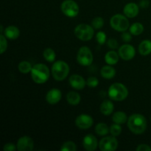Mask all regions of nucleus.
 <instances>
[{
  "instance_id": "obj_1",
  "label": "nucleus",
  "mask_w": 151,
  "mask_h": 151,
  "mask_svg": "<svg viewBox=\"0 0 151 151\" xmlns=\"http://www.w3.org/2000/svg\"><path fill=\"white\" fill-rule=\"evenodd\" d=\"M128 127L134 134H142L147 128V120L143 115L134 114L128 118Z\"/></svg>"
},
{
  "instance_id": "obj_2",
  "label": "nucleus",
  "mask_w": 151,
  "mask_h": 151,
  "mask_svg": "<svg viewBox=\"0 0 151 151\" xmlns=\"http://www.w3.org/2000/svg\"><path fill=\"white\" fill-rule=\"evenodd\" d=\"M31 76L34 82L36 83H44L50 78L49 68L42 63L34 65L31 70Z\"/></svg>"
},
{
  "instance_id": "obj_3",
  "label": "nucleus",
  "mask_w": 151,
  "mask_h": 151,
  "mask_svg": "<svg viewBox=\"0 0 151 151\" xmlns=\"http://www.w3.org/2000/svg\"><path fill=\"white\" fill-rule=\"evenodd\" d=\"M109 97L114 101H122L128 95V88L120 83H113L109 88Z\"/></svg>"
},
{
  "instance_id": "obj_4",
  "label": "nucleus",
  "mask_w": 151,
  "mask_h": 151,
  "mask_svg": "<svg viewBox=\"0 0 151 151\" xmlns=\"http://www.w3.org/2000/svg\"><path fill=\"white\" fill-rule=\"evenodd\" d=\"M69 66L63 60H58L52 66V75L55 81H62L68 76Z\"/></svg>"
},
{
  "instance_id": "obj_5",
  "label": "nucleus",
  "mask_w": 151,
  "mask_h": 151,
  "mask_svg": "<svg viewBox=\"0 0 151 151\" xmlns=\"http://www.w3.org/2000/svg\"><path fill=\"white\" fill-rule=\"evenodd\" d=\"M75 35L81 41H90L94 36V27L86 24H81L75 27Z\"/></svg>"
},
{
  "instance_id": "obj_6",
  "label": "nucleus",
  "mask_w": 151,
  "mask_h": 151,
  "mask_svg": "<svg viewBox=\"0 0 151 151\" xmlns=\"http://www.w3.org/2000/svg\"><path fill=\"white\" fill-rule=\"evenodd\" d=\"M110 24L114 29L119 32H124L129 27L128 19L121 14H116L112 16L110 20Z\"/></svg>"
},
{
  "instance_id": "obj_7",
  "label": "nucleus",
  "mask_w": 151,
  "mask_h": 151,
  "mask_svg": "<svg viewBox=\"0 0 151 151\" xmlns=\"http://www.w3.org/2000/svg\"><path fill=\"white\" fill-rule=\"evenodd\" d=\"M77 60L81 66H90L93 62V55L91 50L87 47L80 48L77 55Z\"/></svg>"
},
{
  "instance_id": "obj_8",
  "label": "nucleus",
  "mask_w": 151,
  "mask_h": 151,
  "mask_svg": "<svg viewBox=\"0 0 151 151\" xmlns=\"http://www.w3.org/2000/svg\"><path fill=\"white\" fill-rule=\"evenodd\" d=\"M61 10L65 16L74 18L79 13L78 4L73 0H65L61 4Z\"/></svg>"
},
{
  "instance_id": "obj_9",
  "label": "nucleus",
  "mask_w": 151,
  "mask_h": 151,
  "mask_svg": "<svg viewBox=\"0 0 151 151\" xmlns=\"http://www.w3.org/2000/svg\"><path fill=\"white\" fill-rule=\"evenodd\" d=\"M99 147L102 151H114L118 147V141L114 136L104 137L100 140Z\"/></svg>"
},
{
  "instance_id": "obj_10",
  "label": "nucleus",
  "mask_w": 151,
  "mask_h": 151,
  "mask_svg": "<svg viewBox=\"0 0 151 151\" xmlns=\"http://www.w3.org/2000/svg\"><path fill=\"white\" fill-rule=\"evenodd\" d=\"M92 117L88 114H81L75 119V125L80 129L86 130L91 128L93 125Z\"/></svg>"
},
{
  "instance_id": "obj_11",
  "label": "nucleus",
  "mask_w": 151,
  "mask_h": 151,
  "mask_svg": "<svg viewBox=\"0 0 151 151\" xmlns=\"http://www.w3.org/2000/svg\"><path fill=\"white\" fill-rule=\"evenodd\" d=\"M136 51L134 47L130 44H124L119 49V55L122 60H129L134 58Z\"/></svg>"
},
{
  "instance_id": "obj_12",
  "label": "nucleus",
  "mask_w": 151,
  "mask_h": 151,
  "mask_svg": "<svg viewBox=\"0 0 151 151\" xmlns=\"http://www.w3.org/2000/svg\"><path fill=\"white\" fill-rule=\"evenodd\" d=\"M16 147L19 151H31L34 147L33 140L29 137H22L18 140Z\"/></svg>"
},
{
  "instance_id": "obj_13",
  "label": "nucleus",
  "mask_w": 151,
  "mask_h": 151,
  "mask_svg": "<svg viewBox=\"0 0 151 151\" xmlns=\"http://www.w3.org/2000/svg\"><path fill=\"white\" fill-rule=\"evenodd\" d=\"M83 145L84 148L88 151L95 150L98 145L97 138L93 134H88L83 138Z\"/></svg>"
},
{
  "instance_id": "obj_14",
  "label": "nucleus",
  "mask_w": 151,
  "mask_h": 151,
  "mask_svg": "<svg viewBox=\"0 0 151 151\" xmlns=\"http://www.w3.org/2000/svg\"><path fill=\"white\" fill-rule=\"evenodd\" d=\"M69 84L72 88L77 90H81L85 88L86 85V82L82 76L79 75H72L69 78Z\"/></svg>"
},
{
  "instance_id": "obj_15",
  "label": "nucleus",
  "mask_w": 151,
  "mask_h": 151,
  "mask_svg": "<svg viewBox=\"0 0 151 151\" xmlns=\"http://www.w3.org/2000/svg\"><path fill=\"white\" fill-rule=\"evenodd\" d=\"M62 97L61 91L58 88H52L47 92L46 95V100L51 105L57 104Z\"/></svg>"
},
{
  "instance_id": "obj_16",
  "label": "nucleus",
  "mask_w": 151,
  "mask_h": 151,
  "mask_svg": "<svg viewBox=\"0 0 151 151\" xmlns=\"http://www.w3.org/2000/svg\"><path fill=\"white\" fill-rule=\"evenodd\" d=\"M124 14L128 18H134L139 13V6L134 2L127 4L124 7Z\"/></svg>"
},
{
  "instance_id": "obj_17",
  "label": "nucleus",
  "mask_w": 151,
  "mask_h": 151,
  "mask_svg": "<svg viewBox=\"0 0 151 151\" xmlns=\"http://www.w3.org/2000/svg\"><path fill=\"white\" fill-rule=\"evenodd\" d=\"M20 35V31L19 28L15 26H8L4 29V35L6 38L11 40H15Z\"/></svg>"
},
{
  "instance_id": "obj_18",
  "label": "nucleus",
  "mask_w": 151,
  "mask_h": 151,
  "mask_svg": "<svg viewBox=\"0 0 151 151\" xmlns=\"http://www.w3.org/2000/svg\"><path fill=\"white\" fill-rule=\"evenodd\" d=\"M114 109V104L112 103V102H111L110 100H105L102 103V104L100 105V111L103 114L106 115V116H109V115L111 114L112 112H113Z\"/></svg>"
},
{
  "instance_id": "obj_19",
  "label": "nucleus",
  "mask_w": 151,
  "mask_h": 151,
  "mask_svg": "<svg viewBox=\"0 0 151 151\" xmlns=\"http://www.w3.org/2000/svg\"><path fill=\"white\" fill-rule=\"evenodd\" d=\"M100 74H101V76L105 79H111L116 75V70L114 68L111 66V65L105 66L101 69Z\"/></svg>"
},
{
  "instance_id": "obj_20",
  "label": "nucleus",
  "mask_w": 151,
  "mask_h": 151,
  "mask_svg": "<svg viewBox=\"0 0 151 151\" xmlns=\"http://www.w3.org/2000/svg\"><path fill=\"white\" fill-rule=\"evenodd\" d=\"M139 52L142 55H147L151 53V41L150 40H145L140 43L139 46Z\"/></svg>"
},
{
  "instance_id": "obj_21",
  "label": "nucleus",
  "mask_w": 151,
  "mask_h": 151,
  "mask_svg": "<svg viewBox=\"0 0 151 151\" xmlns=\"http://www.w3.org/2000/svg\"><path fill=\"white\" fill-rule=\"evenodd\" d=\"M66 100L68 103L72 106H77L81 102V96L78 92L69 91L66 95Z\"/></svg>"
},
{
  "instance_id": "obj_22",
  "label": "nucleus",
  "mask_w": 151,
  "mask_h": 151,
  "mask_svg": "<svg viewBox=\"0 0 151 151\" xmlns=\"http://www.w3.org/2000/svg\"><path fill=\"white\" fill-rule=\"evenodd\" d=\"M119 56L115 51H109L105 55V60L109 65H114L119 60Z\"/></svg>"
},
{
  "instance_id": "obj_23",
  "label": "nucleus",
  "mask_w": 151,
  "mask_h": 151,
  "mask_svg": "<svg viewBox=\"0 0 151 151\" xmlns=\"http://www.w3.org/2000/svg\"><path fill=\"white\" fill-rule=\"evenodd\" d=\"M112 120L114 123L121 125V124L125 123L128 120V118H127V115L125 113L122 111H117L114 114V115L112 116Z\"/></svg>"
},
{
  "instance_id": "obj_24",
  "label": "nucleus",
  "mask_w": 151,
  "mask_h": 151,
  "mask_svg": "<svg viewBox=\"0 0 151 151\" xmlns=\"http://www.w3.org/2000/svg\"><path fill=\"white\" fill-rule=\"evenodd\" d=\"M95 131L99 136H106L109 134L110 129L105 123H98L95 127Z\"/></svg>"
},
{
  "instance_id": "obj_25",
  "label": "nucleus",
  "mask_w": 151,
  "mask_h": 151,
  "mask_svg": "<svg viewBox=\"0 0 151 151\" xmlns=\"http://www.w3.org/2000/svg\"><path fill=\"white\" fill-rule=\"evenodd\" d=\"M144 31V27L141 23H134L130 27V32L134 35H139Z\"/></svg>"
},
{
  "instance_id": "obj_26",
  "label": "nucleus",
  "mask_w": 151,
  "mask_h": 151,
  "mask_svg": "<svg viewBox=\"0 0 151 151\" xmlns=\"http://www.w3.org/2000/svg\"><path fill=\"white\" fill-rule=\"evenodd\" d=\"M43 55H44V59L48 62H53L55 60V52L51 48L45 49L43 52Z\"/></svg>"
},
{
  "instance_id": "obj_27",
  "label": "nucleus",
  "mask_w": 151,
  "mask_h": 151,
  "mask_svg": "<svg viewBox=\"0 0 151 151\" xmlns=\"http://www.w3.org/2000/svg\"><path fill=\"white\" fill-rule=\"evenodd\" d=\"M18 68H19V70L22 73L27 74L29 73V72H31L32 67L29 62L24 60V61H22L19 63Z\"/></svg>"
},
{
  "instance_id": "obj_28",
  "label": "nucleus",
  "mask_w": 151,
  "mask_h": 151,
  "mask_svg": "<svg viewBox=\"0 0 151 151\" xmlns=\"http://www.w3.org/2000/svg\"><path fill=\"white\" fill-rule=\"evenodd\" d=\"M77 150V146L73 142H66L63 143L62 147H60L61 151H75Z\"/></svg>"
},
{
  "instance_id": "obj_29",
  "label": "nucleus",
  "mask_w": 151,
  "mask_h": 151,
  "mask_svg": "<svg viewBox=\"0 0 151 151\" xmlns=\"http://www.w3.org/2000/svg\"><path fill=\"white\" fill-rule=\"evenodd\" d=\"M121 132H122V128L119 124L115 123L110 127V133L114 137H116L120 135Z\"/></svg>"
},
{
  "instance_id": "obj_30",
  "label": "nucleus",
  "mask_w": 151,
  "mask_h": 151,
  "mask_svg": "<svg viewBox=\"0 0 151 151\" xmlns=\"http://www.w3.org/2000/svg\"><path fill=\"white\" fill-rule=\"evenodd\" d=\"M91 25L94 29H101L104 25V20L101 17H97L94 19L91 22Z\"/></svg>"
},
{
  "instance_id": "obj_31",
  "label": "nucleus",
  "mask_w": 151,
  "mask_h": 151,
  "mask_svg": "<svg viewBox=\"0 0 151 151\" xmlns=\"http://www.w3.org/2000/svg\"><path fill=\"white\" fill-rule=\"evenodd\" d=\"M7 48V41L6 40V37L2 34L0 35V53L3 54L6 51Z\"/></svg>"
},
{
  "instance_id": "obj_32",
  "label": "nucleus",
  "mask_w": 151,
  "mask_h": 151,
  "mask_svg": "<svg viewBox=\"0 0 151 151\" xmlns=\"http://www.w3.org/2000/svg\"><path fill=\"white\" fill-rule=\"evenodd\" d=\"M98 84L99 81L95 77H90L86 81V85L91 88H95L98 86Z\"/></svg>"
},
{
  "instance_id": "obj_33",
  "label": "nucleus",
  "mask_w": 151,
  "mask_h": 151,
  "mask_svg": "<svg viewBox=\"0 0 151 151\" xmlns=\"http://www.w3.org/2000/svg\"><path fill=\"white\" fill-rule=\"evenodd\" d=\"M96 38H97V41L98 42V44H100V45H103V44H104L106 43V33L104 32H102V31L98 32L97 33V35H96Z\"/></svg>"
},
{
  "instance_id": "obj_34",
  "label": "nucleus",
  "mask_w": 151,
  "mask_h": 151,
  "mask_svg": "<svg viewBox=\"0 0 151 151\" xmlns=\"http://www.w3.org/2000/svg\"><path fill=\"white\" fill-rule=\"evenodd\" d=\"M107 44L108 47L109 48L112 49V50H115V49L118 48V42L114 38H110V39L108 40Z\"/></svg>"
},
{
  "instance_id": "obj_35",
  "label": "nucleus",
  "mask_w": 151,
  "mask_h": 151,
  "mask_svg": "<svg viewBox=\"0 0 151 151\" xmlns=\"http://www.w3.org/2000/svg\"><path fill=\"white\" fill-rule=\"evenodd\" d=\"M17 148V147H16L14 144L13 143H7V144L4 145V147H3V150L4 151H15Z\"/></svg>"
},
{
  "instance_id": "obj_36",
  "label": "nucleus",
  "mask_w": 151,
  "mask_h": 151,
  "mask_svg": "<svg viewBox=\"0 0 151 151\" xmlns=\"http://www.w3.org/2000/svg\"><path fill=\"white\" fill-rule=\"evenodd\" d=\"M132 34L131 32H125L122 34V39L125 42H129L132 39Z\"/></svg>"
},
{
  "instance_id": "obj_37",
  "label": "nucleus",
  "mask_w": 151,
  "mask_h": 151,
  "mask_svg": "<svg viewBox=\"0 0 151 151\" xmlns=\"http://www.w3.org/2000/svg\"><path fill=\"white\" fill-rule=\"evenodd\" d=\"M137 151H151V147L149 145L145 144L139 145L138 147H137Z\"/></svg>"
},
{
  "instance_id": "obj_38",
  "label": "nucleus",
  "mask_w": 151,
  "mask_h": 151,
  "mask_svg": "<svg viewBox=\"0 0 151 151\" xmlns=\"http://www.w3.org/2000/svg\"><path fill=\"white\" fill-rule=\"evenodd\" d=\"M139 5L142 8H146L149 6V1L148 0H142L139 3Z\"/></svg>"
},
{
  "instance_id": "obj_39",
  "label": "nucleus",
  "mask_w": 151,
  "mask_h": 151,
  "mask_svg": "<svg viewBox=\"0 0 151 151\" xmlns=\"http://www.w3.org/2000/svg\"><path fill=\"white\" fill-rule=\"evenodd\" d=\"M2 31H3V27L1 26V34H2Z\"/></svg>"
},
{
  "instance_id": "obj_40",
  "label": "nucleus",
  "mask_w": 151,
  "mask_h": 151,
  "mask_svg": "<svg viewBox=\"0 0 151 151\" xmlns=\"http://www.w3.org/2000/svg\"><path fill=\"white\" fill-rule=\"evenodd\" d=\"M150 119H151V118H150Z\"/></svg>"
}]
</instances>
